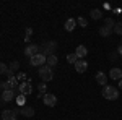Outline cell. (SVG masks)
<instances>
[{
  "label": "cell",
  "instance_id": "obj_5",
  "mask_svg": "<svg viewBox=\"0 0 122 120\" xmlns=\"http://www.w3.org/2000/svg\"><path fill=\"white\" fill-rule=\"evenodd\" d=\"M38 54H41V46H38V44H28V46L25 47V55L28 57V58L38 55Z\"/></svg>",
  "mask_w": 122,
  "mask_h": 120
},
{
  "label": "cell",
  "instance_id": "obj_29",
  "mask_svg": "<svg viewBox=\"0 0 122 120\" xmlns=\"http://www.w3.org/2000/svg\"><path fill=\"white\" fill-rule=\"evenodd\" d=\"M33 36V29L31 28H28L26 29V36H25V41H26V42H29V37Z\"/></svg>",
  "mask_w": 122,
  "mask_h": 120
},
{
  "label": "cell",
  "instance_id": "obj_4",
  "mask_svg": "<svg viewBox=\"0 0 122 120\" xmlns=\"http://www.w3.org/2000/svg\"><path fill=\"white\" fill-rule=\"evenodd\" d=\"M46 60H47V57L44 55V54H38V55H34V57H31L29 58V65L31 67H44L46 65Z\"/></svg>",
  "mask_w": 122,
  "mask_h": 120
},
{
  "label": "cell",
  "instance_id": "obj_19",
  "mask_svg": "<svg viewBox=\"0 0 122 120\" xmlns=\"http://www.w3.org/2000/svg\"><path fill=\"white\" fill-rule=\"evenodd\" d=\"M90 16H91L93 19H101L103 18V11H101L99 8H93L91 11H90Z\"/></svg>",
  "mask_w": 122,
  "mask_h": 120
},
{
  "label": "cell",
  "instance_id": "obj_21",
  "mask_svg": "<svg viewBox=\"0 0 122 120\" xmlns=\"http://www.w3.org/2000/svg\"><path fill=\"white\" fill-rule=\"evenodd\" d=\"M78 60H80V58L76 57L75 52H73V54H68V55H67V62H68L70 65H75L76 62H78Z\"/></svg>",
  "mask_w": 122,
  "mask_h": 120
},
{
  "label": "cell",
  "instance_id": "obj_35",
  "mask_svg": "<svg viewBox=\"0 0 122 120\" xmlns=\"http://www.w3.org/2000/svg\"><path fill=\"white\" fill-rule=\"evenodd\" d=\"M0 101H2V99H0Z\"/></svg>",
  "mask_w": 122,
  "mask_h": 120
},
{
  "label": "cell",
  "instance_id": "obj_2",
  "mask_svg": "<svg viewBox=\"0 0 122 120\" xmlns=\"http://www.w3.org/2000/svg\"><path fill=\"white\" fill-rule=\"evenodd\" d=\"M103 97L104 99H107V101H116L117 97H119V89L116 88V86H104L103 88Z\"/></svg>",
  "mask_w": 122,
  "mask_h": 120
},
{
  "label": "cell",
  "instance_id": "obj_24",
  "mask_svg": "<svg viewBox=\"0 0 122 120\" xmlns=\"http://www.w3.org/2000/svg\"><path fill=\"white\" fill-rule=\"evenodd\" d=\"M112 33H116V34H119V36H122V21H119V23H116V26H114Z\"/></svg>",
  "mask_w": 122,
  "mask_h": 120
},
{
  "label": "cell",
  "instance_id": "obj_16",
  "mask_svg": "<svg viewBox=\"0 0 122 120\" xmlns=\"http://www.w3.org/2000/svg\"><path fill=\"white\" fill-rule=\"evenodd\" d=\"M57 63H59V58H57L56 55H49V57H47L46 65L49 67V68H52V70H54V68L57 67Z\"/></svg>",
  "mask_w": 122,
  "mask_h": 120
},
{
  "label": "cell",
  "instance_id": "obj_7",
  "mask_svg": "<svg viewBox=\"0 0 122 120\" xmlns=\"http://www.w3.org/2000/svg\"><path fill=\"white\" fill-rule=\"evenodd\" d=\"M31 92H33V84H31V81H23V83H20V86H18V94L29 96Z\"/></svg>",
  "mask_w": 122,
  "mask_h": 120
},
{
  "label": "cell",
  "instance_id": "obj_32",
  "mask_svg": "<svg viewBox=\"0 0 122 120\" xmlns=\"http://www.w3.org/2000/svg\"><path fill=\"white\" fill-rule=\"evenodd\" d=\"M119 89H122V80L119 81Z\"/></svg>",
  "mask_w": 122,
  "mask_h": 120
},
{
  "label": "cell",
  "instance_id": "obj_20",
  "mask_svg": "<svg viewBox=\"0 0 122 120\" xmlns=\"http://www.w3.org/2000/svg\"><path fill=\"white\" fill-rule=\"evenodd\" d=\"M15 101L18 104L20 107H25V104H26V96H23V94H18L16 97H15Z\"/></svg>",
  "mask_w": 122,
  "mask_h": 120
},
{
  "label": "cell",
  "instance_id": "obj_10",
  "mask_svg": "<svg viewBox=\"0 0 122 120\" xmlns=\"http://www.w3.org/2000/svg\"><path fill=\"white\" fill-rule=\"evenodd\" d=\"M109 78L114 80V81H121V80H122V70L119 68V67L111 68V72H109Z\"/></svg>",
  "mask_w": 122,
  "mask_h": 120
},
{
  "label": "cell",
  "instance_id": "obj_6",
  "mask_svg": "<svg viewBox=\"0 0 122 120\" xmlns=\"http://www.w3.org/2000/svg\"><path fill=\"white\" fill-rule=\"evenodd\" d=\"M18 80H16V76H13V78H8L7 81H3L2 83V89L3 91H8V89H18Z\"/></svg>",
  "mask_w": 122,
  "mask_h": 120
},
{
  "label": "cell",
  "instance_id": "obj_34",
  "mask_svg": "<svg viewBox=\"0 0 122 120\" xmlns=\"http://www.w3.org/2000/svg\"><path fill=\"white\" fill-rule=\"evenodd\" d=\"M0 91H2V83H0Z\"/></svg>",
  "mask_w": 122,
  "mask_h": 120
},
{
  "label": "cell",
  "instance_id": "obj_3",
  "mask_svg": "<svg viewBox=\"0 0 122 120\" xmlns=\"http://www.w3.org/2000/svg\"><path fill=\"white\" fill-rule=\"evenodd\" d=\"M38 75H39V78H41L44 83L51 81V80H54V70H52V68H49L47 65H44V67H41V68H39Z\"/></svg>",
  "mask_w": 122,
  "mask_h": 120
},
{
  "label": "cell",
  "instance_id": "obj_22",
  "mask_svg": "<svg viewBox=\"0 0 122 120\" xmlns=\"http://www.w3.org/2000/svg\"><path fill=\"white\" fill-rule=\"evenodd\" d=\"M76 24L81 26V28H86V26H88V21H86V18H83V16H78V18H76Z\"/></svg>",
  "mask_w": 122,
  "mask_h": 120
},
{
  "label": "cell",
  "instance_id": "obj_12",
  "mask_svg": "<svg viewBox=\"0 0 122 120\" xmlns=\"http://www.w3.org/2000/svg\"><path fill=\"white\" fill-rule=\"evenodd\" d=\"M20 114H21L23 117H26V119H31V117H34V109H33L31 106H25V107L20 109Z\"/></svg>",
  "mask_w": 122,
  "mask_h": 120
},
{
  "label": "cell",
  "instance_id": "obj_15",
  "mask_svg": "<svg viewBox=\"0 0 122 120\" xmlns=\"http://www.w3.org/2000/svg\"><path fill=\"white\" fill-rule=\"evenodd\" d=\"M76 26H78V24H76V19H75V18H68V19L65 21V24H64L65 31H73Z\"/></svg>",
  "mask_w": 122,
  "mask_h": 120
},
{
  "label": "cell",
  "instance_id": "obj_27",
  "mask_svg": "<svg viewBox=\"0 0 122 120\" xmlns=\"http://www.w3.org/2000/svg\"><path fill=\"white\" fill-rule=\"evenodd\" d=\"M104 24H106V26H109V28H112V29H114V26H116V21H114L112 18H106V19H104Z\"/></svg>",
  "mask_w": 122,
  "mask_h": 120
},
{
  "label": "cell",
  "instance_id": "obj_18",
  "mask_svg": "<svg viewBox=\"0 0 122 120\" xmlns=\"http://www.w3.org/2000/svg\"><path fill=\"white\" fill-rule=\"evenodd\" d=\"M98 33H99V36H103V37H109L111 34H112V28H109V26H106V24H104V26L99 28Z\"/></svg>",
  "mask_w": 122,
  "mask_h": 120
},
{
  "label": "cell",
  "instance_id": "obj_36",
  "mask_svg": "<svg viewBox=\"0 0 122 120\" xmlns=\"http://www.w3.org/2000/svg\"><path fill=\"white\" fill-rule=\"evenodd\" d=\"M121 46H122V44H121Z\"/></svg>",
  "mask_w": 122,
  "mask_h": 120
},
{
  "label": "cell",
  "instance_id": "obj_17",
  "mask_svg": "<svg viewBox=\"0 0 122 120\" xmlns=\"http://www.w3.org/2000/svg\"><path fill=\"white\" fill-rule=\"evenodd\" d=\"M75 54H76V57H78V58H85V57L88 55V49H86L85 46H78L75 49Z\"/></svg>",
  "mask_w": 122,
  "mask_h": 120
},
{
  "label": "cell",
  "instance_id": "obj_28",
  "mask_svg": "<svg viewBox=\"0 0 122 120\" xmlns=\"http://www.w3.org/2000/svg\"><path fill=\"white\" fill-rule=\"evenodd\" d=\"M117 58H119L117 50H116V52H109V60H111V62H117Z\"/></svg>",
  "mask_w": 122,
  "mask_h": 120
},
{
  "label": "cell",
  "instance_id": "obj_13",
  "mask_svg": "<svg viewBox=\"0 0 122 120\" xmlns=\"http://www.w3.org/2000/svg\"><path fill=\"white\" fill-rule=\"evenodd\" d=\"M94 78H96V83H98V84H101L103 88L106 86V84H107V75L104 73V72H98Z\"/></svg>",
  "mask_w": 122,
  "mask_h": 120
},
{
  "label": "cell",
  "instance_id": "obj_11",
  "mask_svg": "<svg viewBox=\"0 0 122 120\" xmlns=\"http://www.w3.org/2000/svg\"><path fill=\"white\" fill-rule=\"evenodd\" d=\"M75 70L78 72V73H85V72L88 70V62H86L85 58H80V60L75 63Z\"/></svg>",
  "mask_w": 122,
  "mask_h": 120
},
{
  "label": "cell",
  "instance_id": "obj_33",
  "mask_svg": "<svg viewBox=\"0 0 122 120\" xmlns=\"http://www.w3.org/2000/svg\"><path fill=\"white\" fill-rule=\"evenodd\" d=\"M0 120H2V112H0Z\"/></svg>",
  "mask_w": 122,
  "mask_h": 120
},
{
  "label": "cell",
  "instance_id": "obj_1",
  "mask_svg": "<svg viewBox=\"0 0 122 120\" xmlns=\"http://www.w3.org/2000/svg\"><path fill=\"white\" fill-rule=\"evenodd\" d=\"M56 50H57V42H56V41H52V39L44 41V42L41 44V54H44L46 57L56 55V54H54Z\"/></svg>",
  "mask_w": 122,
  "mask_h": 120
},
{
  "label": "cell",
  "instance_id": "obj_31",
  "mask_svg": "<svg viewBox=\"0 0 122 120\" xmlns=\"http://www.w3.org/2000/svg\"><path fill=\"white\" fill-rule=\"evenodd\" d=\"M117 54H119V57H122V46L117 47Z\"/></svg>",
  "mask_w": 122,
  "mask_h": 120
},
{
  "label": "cell",
  "instance_id": "obj_9",
  "mask_svg": "<svg viewBox=\"0 0 122 120\" xmlns=\"http://www.w3.org/2000/svg\"><path fill=\"white\" fill-rule=\"evenodd\" d=\"M16 91L18 89H8V91H2V101L3 102H11L15 97H16Z\"/></svg>",
  "mask_w": 122,
  "mask_h": 120
},
{
  "label": "cell",
  "instance_id": "obj_26",
  "mask_svg": "<svg viewBox=\"0 0 122 120\" xmlns=\"http://www.w3.org/2000/svg\"><path fill=\"white\" fill-rule=\"evenodd\" d=\"M8 65H5L3 62H0V75H7L8 73Z\"/></svg>",
  "mask_w": 122,
  "mask_h": 120
},
{
  "label": "cell",
  "instance_id": "obj_8",
  "mask_svg": "<svg viewBox=\"0 0 122 120\" xmlns=\"http://www.w3.org/2000/svg\"><path fill=\"white\" fill-rule=\"evenodd\" d=\"M42 102L46 104L47 107H54V106H57V96L52 94V92H46L42 96Z\"/></svg>",
  "mask_w": 122,
  "mask_h": 120
},
{
  "label": "cell",
  "instance_id": "obj_23",
  "mask_svg": "<svg viewBox=\"0 0 122 120\" xmlns=\"http://www.w3.org/2000/svg\"><path fill=\"white\" fill-rule=\"evenodd\" d=\"M8 68H10V72H13V73H15V72H18V70H20V62H16V60H15V62H11V63L8 65Z\"/></svg>",
  "mask_w": 122,
  "mask_h": 120
},
{
  "label": "cell",
  "instance_id": "obj_25",
  "mask_svg": "<svg viewBox=\"0 0 122 120\" xmlns=\"http://www.w3.org/2000/svg\"><path fill=\"white\" fill-rule=\"evenodd\" d=\"M38 89L41 91V96H44V94H46L44 91H47V83H44V81H41V83L38 84Z\"/></svg>",
  "mask_w": 122,
  "mask_h": 120
},
{
  "label": "cell",
  "instance_id": "obj_30",
  "mask_svg": "<svg viewBox=\"0 0 122 120\" xmlns=\"http://www.w3.org/2000/svg\"><path fill=\"white\" fill-rule=\"evenodd\" d=\"M26 78V73H18V76H16V80H25Z\"/></svg>",
  "mask_w": 122,
  "mask_h": 120
},
{
  "label": "cell",
  "instance_id": "obj_14",
  "mask_svg": "<svg viewBox=\"0 0 122 120\" xmlns=\"http://www.w3.org/2000/svg\"><path fill=\"white\" fill-rule=\"evenodd\" d=\"M2 120H16V114H15V110L5 109V110L2 112Z\"/></svg>",
  "mask_w": 122,
  "mask_h": 120
}]
</instances>
